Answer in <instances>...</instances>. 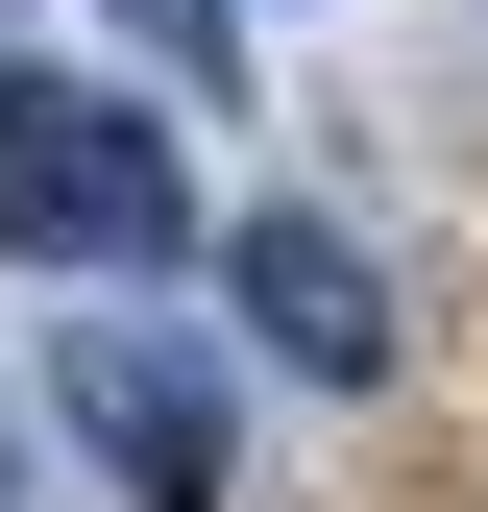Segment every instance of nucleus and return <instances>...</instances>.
<instances>
[{
  "instance_id": "4",
  "label": "nucleus",
  "mask_w": 488,
  "mask_h": 512,
  "mask_svg": "<svg viewBox=\"0 0 488 512\" xmlns=\"http://www.w3.org/2000/svg\"><path fill=\"white\" fill-rule=\"evenodd\" d=\"M122 49H147V74H196V98H220V74H244V0H122Z\"/></svg>"
},
{
  "instance_id": "5",
  "label": "nucleus",
  "mask_w": 488,
  "mask_h": 512,
  "mask_svg": "<svg viewBox=\"0 0 488 512\" xmlns=\"http://www.w3.org/2000/svg\"><path fill=\"white\" fill-rule=\"evenodd\" d=\"M0 464H25V439H0Z\"/></svg>"
},
{
  "instance_id": "2",
  "label": "nucleus",
  "mask_w": 488,
  "mask_h": 512,
  "mask_svg": "<svg viewBox=\"0 0 488 512\" xmlns=\"http://www.w3.org/2000/svg\"><path fill=\"white\" fill-rule=\"evenodd\" d=\"M220 293H244V342H269L293 391H391V366H415L391 244H366L342 196H244V220H220Z\"/></svg>"
},
{
  "instance_id": "3",
  "label": "nucleus",
  "mask_w": 488,
  "mask_h": 512,
  "mask_svg": "<svg viewBox=\"0 0 488 512\" xmlns=\"http://www.w3.org/2000/svg\"><path fill=\"white\" fill-rule=\"evenodd\" d=\"M49 415L98 439V488H122V512H220V464H244V415H220V342H147V317L49 342Z\"/></svg>"
},
{
  "instance_id": "1",
  "label": "nucleus",
  "mask_w": 488,
  "mask_h": 512,
  "mask_svg": "<svg viewBox=\"0 0 488 512\" xmlns=\"http://www.w3.org/2000/svg\"><path fill=\"white\" fill-rule=\"evenodd\" d=\"M0 244L25 269H196V171H171V122L147 98H49L25 49H0Z\"/></svg>"
}]
</instances>
